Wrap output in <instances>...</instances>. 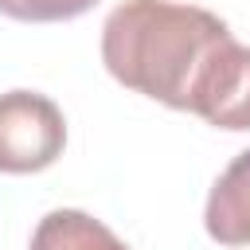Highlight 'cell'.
Instances as JSON below:
<instances>
[{
  "label": "cell",
  "mask_w": 250,
  "mask_h": 250,
  "mask_svg": "<svg viewBox=\"0 0 250 250\" xmlns=\"http://www.w3.org/2000/svg\"><path fill=\"white\" fill-rule=\"evenodd\" d=\"M105 70L172 109H188L215 129H250V47L195 4L125 0L102 27Z\"/></svg>",
  "instance_id": "obj_1"
},
{
  "label": "cell",
  "mask_w": 250,
  "mask_h": 250,
  "mask_svg": "<svg viewBox=\"0 0 250 250\" xmlns=\"http://www.w3.org/2000/svg\"><path fill=\"white\" fill-rule=\"evenodd\" d=\"M66 121L62 109L35 90L0 94V172H43L62 156Z\"/></svg>",
  "instance_id": "obj_2"
},
{
  "label": "cell",
  "mask_w": 250,
  "mask_h": 250,
  "mask_svg": "<svg viewBox=\"0 0 250 250\" xmlns=\"http://www.w3.org/2000/svg\"><path fill=\"white\" fill-rule=\"evenodd\" d=\"M207 234L223 246H250V148L238 152L215 180L203 211Z\"/></svg>",
  "instance_id": "obj_3"
},
{
  "label": "cell",
  "mask_w": 250,
  "mask_h": 250,
  "mask_svg": "<svg viewBox=\"0 0 250 250\" xmlns=\"http://www.w3.org/2000/svg\"><path fill=\"white\" fill-rule=\"evenodd\" d=\"M31 250H129V246L94 215L62 207L39 219L31 234Z\"/></svg>",
  "instance_id": "obj_4"
},
{
  "label": "cell",
  "mask_w": 250,
  "mask_h": 250,
  "mask_svg": "<svg viewBox=\"0 0 250 250\" xmlns=\"http://www.w3.org/2000/svg\"><path fill=\"white\" fill-rule=\"evenodd\" d=\"M94 4L98 0H0V12L27 23H59V20H74L90 12Z\"/></svg>",
  "instance_id": "obj_5"
}]
</instances>
